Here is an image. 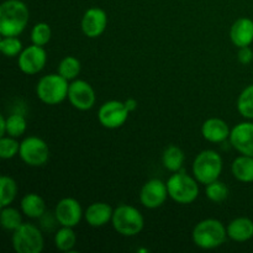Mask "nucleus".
Returning a JSON list of instances; mask_svg holds the SVG:
<instances>
[{"instance_id":"16","label":"nucleus","mask_w":253,"mask_h":253,"mask_svg":"<svg viewBox=\"0 0 253 253\" xmlns=\"http://www.w3.org/2000/svg\"><path fill=\"white\" fill-rule=\"evenodd\" d=\"M230 39L236 47L250 46L253 42V20L240 17L230 29Z\"/></svg>"},{"instance_id":"14","label":"nucleus","mask_w":253,"mask_h":253,"mask_svg":"<svg viewBox=\"0 0 253 253\" xmlns=\"http://www.w3.org/2000/svg\"><path fill=\"white\" fill-rule=\"evenodd\" d=\"M82 31L89 39L101 36L108 26L106 12L100 7H90L84 12L82 17Z\"/></svg>"},{"instance_id":"10","label":"nucleus","mask_w":253,"mask_h":253,"mask_svg":"<svg viewBox=\"0 0 253 253\" xmlns=\"http://www.w3.org/2000/svg\"><path fill=\"white\" fill-rule=\"evenodd\" d=\"M46 62L47 53L43 46H37L34 43L22 49L17 59L20 71L27 76H34L41 72L46 66Z\"/></svg>"},{"instance_id":"24","label":"nucleus","mask_w":253,"mask_h":253,"mask_svg":"<svg viewBox=\"0 0 253 253\" xmlns=\"http://www.w3.org/2000/svg\"><path fill=\"white\" fill-rule=\"evenodd\" d=\"M17 194V184L9 175L0 178V207H9L15 200Z\"/></svg>"},{"instance_id":"15","label":"nucleus","mask_w":253,"mask_h":253,"mask_svg":"<svg viewBox=\"0 0 253 253\" xmlns=\"http://www.w3.org/2000/svg\"><path fill=\"white\" fill-rule=\"evenodd\" d=\"M230 143L241 155L253 157V123H241L230 133Z\"/></svg>"},{"instance_id":"18","label":"nucleus","mask_w":253,"mask_h":253,"mask_svg":"<svg viewBox=\"0 0 253 253\" xmlns=\"http://www.w3.org/2000/svg\"><path fill=\"white\" fill-rule=\"evenodd\" d=\"M114 210L109 204L103 202L93 203L86 208L85 212H84V217H85L86 222L93 227H101L105 226L111 221L113 219Z\"/></svg>"},{"instance_id":"28","label":"nucleus","mask_w":253,"mask_h":253,"mask_svg":"<svg viewBox=\"0 0 253 253\" xmlns=\"http://www.w3.org/2000/svg\"><path fill=\"white\" fill-rule=\"evenodd\" d=\"M237 110L244 118L253 120V84L242 90L237 99Z\"/></svg>"},{"instance_id":"1","label":"nucleus","mask_w":253,"mask_h":253,"mask_svg":"<svg viewBox=\"0 0 253 253\" xmlns=\"http://www.w3.org/2000/svg\"><path fill=\"white\" fill-rule=\"evenodd\" d=\"M30 12L22 0H6L0 5V34L2 37L19 36L26 29Z\"/></svg>"},{"instance_id":"29","label":"nucleus","mask_w":253,"mask_h":253,"mask_svg":"<svg viewBox=\"0 0 253 253\" xmlns=\"http://www.w3.org/2000/svg\"><path fill=\"white\" fill-rule=\"evenodd\" d=\"M205 195L208 199L212 203H222L229 197V188L224 182H220L219 179L207 184L205 188Z\"/></svg>"},{"instance_id":"33","label":"nucleus","mask_w":253,"mask_h":253,"mask_svg":"<svg viewBox=\"0 0 253 253\" xmlns=\"http://www.w3.org/2000/svg\"><path fill=\"white\" fill-rule=\"evenodd\" d=\"M237 58L241 64H250L253 59V51L250 48V46L240 47L239 53H237Z\"/></svg>"},{"instance_id":"31","label":"nucleus","mask_w":253,"mask_h":253,"mask_svg":"<svg viewBox=\"0 0 253 253\" xmlns=\"http://www.w3.org/2000/svg\"><path fill=\"white\" fill-rule=\"evenodd\" d=\"M20 143L19 141L11 136H2L0 138V157L2 160H10L19 155Z\"/></svg>"},{"instance_id":"20","label":"nucleus","mask_w":253,"mask_h":253,"mask_svg":"<svg viewBox=\"0 0 253 253\" xmlns=\"http://www.w3.org/2000/svg\"><path fill=\"white\" fill-rule=\"evenodd\" d=\"M21 211L30 219H41L46 212V203L36 193H29L21 199Z\"/></svg>"},{"instance_id":"2","label":"nucleus","mask_w":253,"mask_h":253,"mask_svg":"<svg viewBox=\"0 0 253 253\" xmlns=\"http://www.w3.org/2000/svg\"><path fill=\"white\" fill-rule=\"evenodd\" d=\"M227 237V229L216 219H205L198 222L193 230L192 239L195 246L203 250H212L221 246Z\"/></svg>"},{"instance_id":"13","label":"nucleus","mask_w":253,"mask_h":253,"mask_svg":"<svg viewBox=\"0 0 253 253\" xmlns=\"http://www.w3.org/2000/svg\"><path fill=\"white\" fill-rule=\"evenodd\" d=\"M84 212L78 200L73 198H64L59 200L54 209V216L61 226L74 227L81 222Z\"/></svg>"},{"instance_id":"11","label":"nucleus","mask_w":253,"mask_h":253,"mask_svg":"<svg viewBox=\"0 0 253 253\" xmlns=\"http://www.w3.org/2000/svg\"><path fill=\"white\" fill-rule=\"evenodd\" d=\"M68 100L73 108L86 111L95 104V91L88 82L77 79L69 84Z\"/></svg>"},{"instance_id":"30","label":"nucleus","mask_w":253,"mask_h":253,"mask_svg":"<svg viewBox=\"0 0 253 253\" xmlns=\"http://www.w3.org/2000/svg\"><path fill=\"white\" fill-rule=\"evenodd\" d=\"M52 37V30L46 22H39L31 30V41L37 46H46Z\"/></svg>"},{"instance_id":"9","label":"nucleus","mask_w":253,"mask_h":253,"mask_svg":"<svg viewBox=\"0 0 253 253\" xmlns=\"http://www.w3.org/2000/svg\"><path fill=\"white\" fill-rule=\"evenodd\" d=\"M130 111L125 106V103L119 100H110L104 103L98 111L99 123L106 128H119L126 123Z\"/></svg>"},{"instance_id":"36","label":"nucleus","mask_w":253,"mask_h":253,"mask_svg":"<svg viewBox=\"0 0 253 253\" xmlns=\"http://www.w3.org/2000/svg\"><path fill=\"white\" fill-rule=\"evenodd\" d=\"M138 252H148V250H146V249H140V250H138Z\"/></svg>"},{"instance_id":"5","label":"nucleus","mask_w":253,"mask_h":253,"mask_svg":"<svg viewBox=\"0 0 253 253\" xmlns=\"http://www.w3.org/2000/svg\"><path fill=\"white\" fill-rule=\"evenodd\" d=\"M222 172V158L216 151L205 150L193 162V174L200 184H209L219 179Z\"/></svg>"},{"instance_id":"7","label":"nucleus","mask_w":253,"mask_h":253,"mask_svg":"<svg viewBox=\"0 0 253 253\" xmlns=\"http://www.w3.org/2000/svg\"><path fill=\"white\" fill-rule=\"evenodd\" d=\"M43 245L41 230L34 224H21L12 234V247L17 253H40Z\"/></svg>"},{"instance_id":"34","label":"nucleus","mask_w":253,"mask_h":253,"mask_svg":"<svg viewBox=\"0 0 253 253\" xmlns=\"http://www.w3.org/2000/svg\"><path fill=\"white\" fill-rule=\"evenodd\" d=\"M124 103H125V106L126 108H127V110L130 111H135L136 110V108H137V101H136V99H132V98H130V99H127V100H125L124 101Z\"/></svg>"},{"instance_id":"32","label":"nucleus","mask_w":253,"mask_h":253,"mask_svg":"<svg viewBox=\"0 0 253 253\" xmlns=\"http://www.w3.org/2000/svg\"><path fill=\"white\" fill-rule=\"evenodd\" d=\"M0 51L6 57L19 56L22 51L21 40L17 39V36L2 37L0 41Z\"/></svg>"},{"instance_id":"6","label":"nucleus","mask_w":253,"mask_h":253,"mask_svg":"<svg viewBox=\"0 0 253 253\" xmlns=\"http://www.w3.org/2000/svg\"><path fill=\"white\" fill-rule=\"evenodd\" d=\"M168 195L178 204H190L199 195V187L195 177L183 172H174L167 180Z\"/></svg>"},{"instance_id":"21","label":"nucleus","mask_w":253,"mask_h":253,"mask_svg":"<svg viewBox=\"0 0 253 253\" xmlns=\"http://www.w3.org/2000/svg\"><path fill=\"white\" fill-rule=\"evenodd\" d=\"M231 172L237 180L244 183L253 182V157L240 156L235 158L231 166Z\"/></svg>"},{"instance_id":"19","label":"nucleus","mask_w":253,"mask_h":253,"mask_svg":"<svg viewBox=\"0 0 253 253\" xmlns=\"http://www.w3.org/2000/svg\"><path fill=\"white\" fill-rule=\"evenodd\" d=\"M227 236L236 242H246L253 237V221L249 217H237L227 226Z\"/></svg>"},{"instance_id":"4","label":"nucleus","mask_w":253,"mask_h":253,"mask_svg":"<svg viewBox=\"0 0 253 253\" xmlns=\"http://www.w3.org/2000/svg\"><path fill=\"white\" fill-rule=\"evenodd\" d=\"M111 222L115 231L126 237L136 236L145 226V219L138 209L126 204L119 205L114 210Z\"/></svg>"},{"instance_id":"3","label":"nucleus","mask_w":253,"mask_h":253,"mask_svg":"<svg viewBox=\"0 0 253 253\" xmlns=\"http://www.w3.org/2000/svg\"><path fill=\"white\" fill-rule=\"evenodd\" d=\"M69 84L66 78L57 74L42 77L36 85L37 98L47 105H57L68 98Z\"/></svg>"},{"instance_id":"27","label":"nucleus","mask_w":253,"mask_h":253,"mask_svg":"<svg viewBox=\"0 0 253 253\" xmlns=\"http://www.w3.org/2000/svg\"><path fill=\"white\" fill-rule=\"evenodd\" d=\"M27 128V121L21 113H14L6 118V133L11 137H20Z\"/></svg>"},{"instance_id":"17","label":"nucleus","mask_w":253,"mask_h":253,"mask_svg":"<svg viewBox=\"0 0 253 253\" xmlns=\"http://www.w3.org/2000/svg\"><path fill=\"white\" fill-rule=\"evenodd\" d=\"M229 125L222 119H208L202 126V135L207 141L212 143H220L230 138Z\"/></svg>"},{"instance_id":"22","label":"nucleus","mask_w":253,"mask_h":253,"mask_svg":"<svg viewBox=\"0 0 253 253\" xmlns=\"http://www.w3.org/2000/svg\"><path fill=\"white\" fill-rule=\"evenodd\" d=\"M184 152L174 145L168 146L162 155V163L166 169L170 172H179L184 163Z\"/></svg>"},{"instance_id":"23","label":"nucleus","mask_w":253,"mask_h":253,"mask_svg":"<svg viewBox=\"0 0 253 253\" xmlns=\"http://www.w3.org/2000/svg\"><path fill=\"white\" fill-rule=\"evenodd\" d=\"M77 244L76 232L73 227L62 226L54 235V245L62 252H72Z\"/></svg>"},{"instance_id":"35","label":"nucleus","mask_w":253,"mask_h":253,"mask_svg":"<svg viewBox=\"0 0 253 253\" xmlns=\"http://www.w3.org/2000/svg\"><path fill=\"white\" fill-rule=\"evenodd\" d=\"M6 133V118L4 115L0 116V136H5Z\"/></svg>"},{"instance_id":"26","label":"nucleus","mask_w":253,"mask_h":253,"mask_svg":"<svg viewBox=\"0 0 253 253\" xmlns=\"http://www.w3.org/2000/svg\"><path fill=\"white\" fill-rule=\"evenodd\" d=\"M0 221H1L2 229L14 232L17 227L21 226L22 217L19 210L15 209V208H11L9 205V207L1 208Z\"/></svg>"},{"instance_id":"8","label":"nucleus","mask_w":253,"mask_h":253,"mask_svg":"<svg viewBox=\"0 0 253 253\" xmlns=\"http://www.w3.org/2000/svg\"><path fill=\"white\" fill-rule=\"evenodd\" d=\"M20 158L31 167H41L49 158V147L42 138L29 136L20 143Z\"/></svg>"},{"instance_id":"12","label":"nucleus","mask_w":253,"mask_h":253,"mask_svg":"<svg viewBox=\"0 0 253 253\" xmlns=\"http://www.w3.org/2000/svg\"><path fill=\"white\" fill-rule=\"evenodd\" d=\"M168 197L167 183L161 179H151L146 182L140 193L141 204L147 209H157L162 207Z\"/></svg>"},{"instance_id":"25","label":"nucleus","mask_w":253,"mask_h":253,"mask_svg":"<svg viewBox=\"0 0 253 253\" xmlns=\"http://www.w3.org/2000/svg\"><path fill=\"white\" fill-rule=\"evenodd\" d=\"M81 61L74 56H67L59 62L58 73L67 81H74L81 73Z\"/></svg>"}]
</instances>
